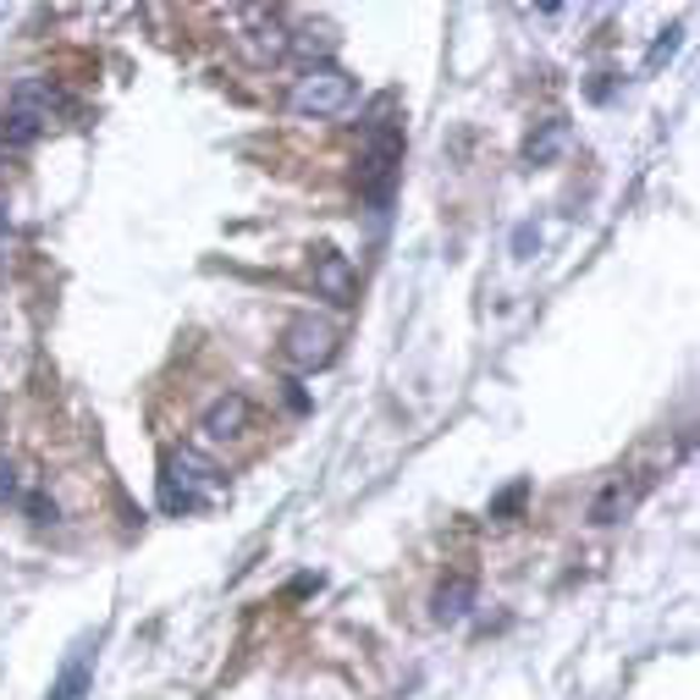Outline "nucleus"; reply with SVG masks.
Returning <instances> with one entry per match:
<instances>
[{"label":"nucleus","instance_id":"0eeeda50","mask_svg":"<svg viewBox=\"0 0 700 700\" xmlns=\"http://www.w3.org/2000/svg\"><path fill=\"white\" fill-rule=\"evenodd\" d=\"M314 292H320V298H331L337 309H348V303H353L359 277H353L348 254H337V249H320V254H314Z\"/></svg>","mask_w":700,"mask_h":700},{"label":"nucleus","instance_id":"9d476101","mask_svg":"<svg viewBox=\"0 0 700 700\" xmlns=\"http://www.w3.org/2000/svg\"><path fill=\"white\" fill-rule=\"evenodd\" d=\"M287 50H298L309 67H326V56L337 50V33L331 28H298V33H287Z\"/></svg>","mask_w":700,"mask_h":700},{"label":"nucleus","instance_id":"f257e3e1","mask_svg":"<svg viewBox=\"0 0 700 700\" xmlns=\"http://www.w3.org/2000/svg\"><path fill=\"white\" fill-rule=\"evenodd\" d=\"M216 486H221V469L204 452H193V447L166 452V463H160V508L166 513H193Z\"/></svg>","mask_w":700,"mask_h":700},{"label":"nucleus","instance_id":"4468645a","mask_svg":"<svg viewBox=\"0 0 700 700\" xmlns=\"http://www.w3.org/2000/svg\"><path fill=\"white\" fill-rule=\"evenodd\" d=\"M618 502H623V486H607V491L596 497V508H590V519H596V524H612V508H618Z\"/></svg>","mask_w":700,"mask_h":700},{"label":"nucleus","instance_id":"39448f33","mask_svg":"<svg viewBox=\"0 0 700 700\" xmlns=\"http://www.w3.org/2000/svg\"><path fill=\"white\" fill-rule=\"evenodd\" d=\"M232 44L254 61V67H277L287 56V22L277 11H243V28L232 33Z\"/></svg>","mask_w":700,"mask_h":700},{"label":"nucleus","instance_id":"423d86ee","mask_svg":"<svg viewBox=\"0 0 700 700\" xmlns=\"http://www.w3.org/2000/svg\"><path fill=\"white\" fill-rule=\"evenodd\" d=\"M61 111V89L50 83V78H22L17 89H11V111L6 117H22L28 128H50V117Z\"/></svg>","mask_w":700,"mask_h":700},{"label":"nucleus","instance_id":"a211bd4d","mask_svg":"<svg viewBox=\"0 0 700 700\" xmlns=\"http://www.w3.org/2000/svg\"><path fill=\"white\" fill-rule=\"evenodd\" d=\"M0 232H6V204H0Z\"/></svg>","mask_w":700,"mask_h":700},{"label":"nucleus","instance_id":"f03ea898","mask_svg":"<svg viewBox=\"0 0 700 700\" xmlns=\"http://www.w3.org/2000/svg\"><path fill=\"white\" fill-rule=\"evenodd\" d=\"M353 106V78L342 67H309L292 89H287V111L292 117H342Z\"/></svg>","mask_w":700,"mask_h":700},{"label":"nucleus","instance_id":"20e7f679","mask_svg":"<svg viewBox=\"0 0 700 700\" xmlns=\"http://www.w3.org/2000/svg\"><path fill=\"white\" fill-rule=\"evenodd\" d=\"M281 353H287L292 370H326L337 359V326L320 320V314H298L281 331Z\"/></svg>","mask_w":700,"mask_h":700},{"label":"nucleus","instance_id":"ddd939ff","mask_svg":"<svg viewBox=\"0 0 700 700\" xmlns=\"http://www.w3.org/2000/svg\"><path fill=\"white\" fill-rule=\"evenodd\" d=\"M524 497H530V486H524V480H519V486H508V491L491 502V519H513V513L524 508Z\"/></svg>","mask_w":700,"mask_h":700},{"label":"nucleus","instance_id":"f8f14e48","mask_svg":"<svg viewBox=\"0 0 700 700\" xmlns=\"http://www.w3.org/2000/svg\"><path fill=\"white\" fill-rule=\"evenodd\" d=\"M562 143H568V122H562V117H552V122H547L536 139L524 143V160H530V166H541V160H552V154H558Z\"/></svg>","mask_w":700,"mask_h":700},{"label":"nucleus","instance_id":"9b49d317","mask_svg":"<svg viewBox=\"0 0 700 700\" xmlns=\"http://www.w3.org/2000/svg\"><path fill=\"white\" fill-rule=\"evenodd\" d=\"M83 690H89V651L67 662V673L50 684V696H44V700H83Z\"/></svg>","mask_w":700,"mask_h":700},{"label":"nucleus","instance_id":"dca6fc26","mask_svg":"<svg viewBox=\"0 0 700 700\" xmlns=\"http://www.w3.org/2000/svg\"><path fill=\"white\" fill-rule=\"evenodd\" d=\"M673 44H679V33H662V39H657V50H651V61H662V56H673Z\"/></svg>","mask_w":700,"mask_h":700},{"label":"nucleus","instance_id":"7ed1b4c3","mask_svg":"<svg viewBox=\"0 0 700 700\" xmlns=\"http://www.w3.org/2000/svg\"><path fill=\"white\" fill-rule=\"evenodd\" d=\"M398 166H403V133H398V128H370V149H364L359 182H364V193H370L376 216H381V210H387V199H392Z\"/></svg>","mask_w":700,"mask_h":700},{"label":"nucleus","instance_id":"f3484780","mask_svg":"<svg viewBox=\"0 0 700 700\" xmlns=\"http://www.w3.org/2000/svg\"><path fill=\"white\" fill-rule=\"evenodd\" d=\"M6 171H11V154H6V149H0V182H6Z\"/></svg>","mask_w":700,"mask_h":700},{"label":"nucleus","instance_id":"6e6552de","mask_svg":"<svg viewBox=\"0 0 700 700\" xmlns=\"http://www.w3.org/2000/svg\"><path fill=\"white\" fill-rule=\"evenodd\" d=\"M243 424H249V398L243 392H227V398H216L210 409H204V436L210 441H232V436H243Z\"/></svg>","mask_w":700,"mask_h":700},{"label":"nucleus","instance_id":"2eb2a0df","mask_svg":"<svg viewBox=\"0 0 700 700\" xmlns=\"http://www.w3.org/2000/svg\"><path fill=\"white\" fill-rule=\"evenodd\" d=\"M17 497V474H11V458L0 452V502H11Z\"/></svg>","mask_w":700,"mask_h":700},{"label":"nucleus","instance_id":"1a4fd4ad","mask_svg":"<svg viewBox=\"0 0 700 700\" xmlns=\"http://www.w3.org/2000/svg\"><path fill=\"white\" fill-rule=\"evenodd\" d=\"M469 607H474V579H452V584H441V590H436L430 618H436V623H463V618H469Z\"/></svg>","mask_w":700,"mask_h":700}]
</instances>
